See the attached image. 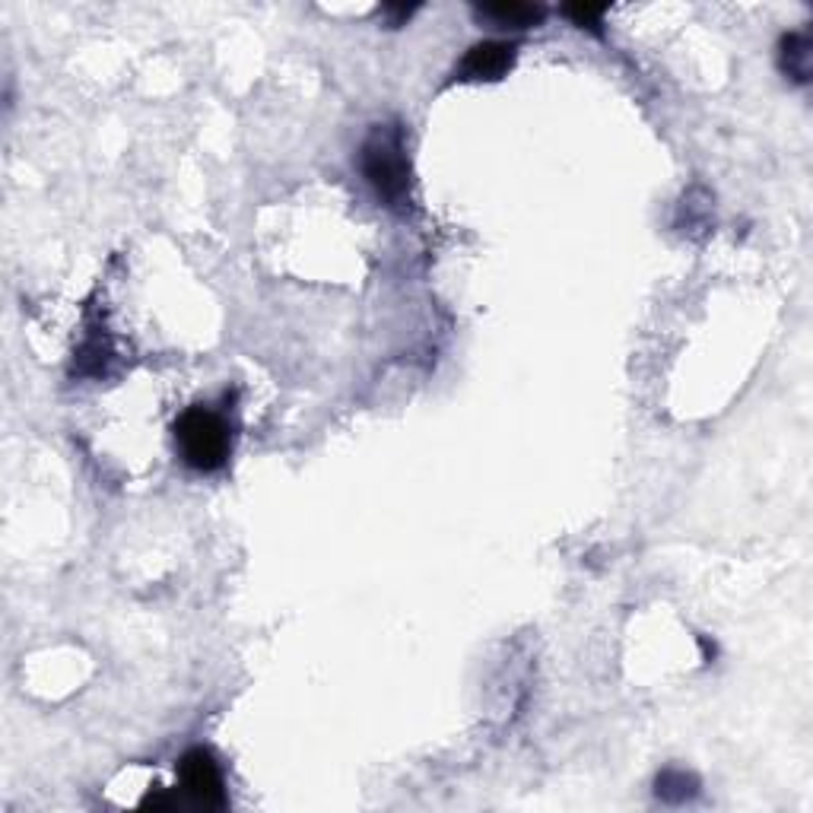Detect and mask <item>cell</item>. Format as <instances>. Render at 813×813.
<instances>
[{
    "mask_svg": "<svg viewBox=\"0 0 813 813\" xmlns=\"http://www.w3.org/2000/svg\"><path fill=\"white\" fill-rule=\"evenodd\" d=\"M515 64V45L512 41L486 39L477 41L467 48V54L461 58L455 79L461 83H496L508 74V67Z\"/></svg>",
    "mask_w": 813,
    "mask_h": 813,
    "instance_id": "cell-4",
    "label": "cell"
},
{
    "mask_svg": "<svg viewBox=\"0 0 813 813\" xmlns=\"http://www.w3.org/2000/svg\"><path fill=\"white\" fill-rule=\"evenodd\" d=\"M359 165L387 207L410 204V159L401 124H375L362 144Z\"/></svg>",
    "mask_w": 813,
    "mask_h": 813,
    "instance_id": "cell-1",
    "label": "cell"
},
{
    "mask_svg": "<svg viewBox=\"0 0 813 813\" xmlns=\"http://www.w3.org/2000/svg\"><path fill=\"white\" fill-rule=\"evenodd\" d=\"M473 13L480 20H490L500 29H531L546 16L541 3H483V7L477 3Z\"/></svg>",
    "mask_w": 813,
    "mask_h": 813,
    "instance_id": "cell-5",
    "label": "cell"
},
{
    "mask_svg": "<svg viewBox=\"0 0 813 813\" xmlns=\"http://www.w3.org/2000/svg\"><path fill=\"white\" fill-rule=\"evenodd\" d=\"M175 445L182 452V461L200 473L220 470L230 458L233 448V435L230 427L220 414L207 410V407H188L178 420H175Z\"/></svg>",
    "mask_w": 813,
    "mask_h": 813,
    "instance_id": "cell-2",
    "label": "cell"
},
{
    "mask_svg": "<svg viewBox=\"0 0 813 813\" xmlns=\"http://www.w3.org/2000/svg\"><path fill=\"white\" fill-rule=\"evenodd\" d=\"M144 808H153V811H175L178 808V798L169 794V791H150L144 798Z\"/></svg>",
    "mask_w": 813,
    "mask_h": 813,
    "instance_id": "cell-10",
    "label": "cell"
},
{
    "mask_svg": "<svg viewBox=\"0 0 813 813\" xmlns=\"http://www.w3.org/2000/svg\"><path fill=\"white\" fill-rule=\"evenodd\" d=\"M417 10H420V3H385L382 7V13H385L391 26H404Z\"/></svg>",
    "mask_w": 813,
    "mask_h": 813,
    "instance_id": "cell-9",
    "label": "cell"
},
{
    "mask_svg": "<svg viewBox=\"0 0 813 813\" xmlns=\"http://www.w3.org/2000/svg\"><path fill=\"white\" fill-rule=\"evenodd\" d=\"M604 13H607V3H566L563 7V16H569L576 26L591 29V33H601Z\"/></svg>",
    "mask_w": 813,
    "mask_h": 813,
    "instance_id": "cell-8",
    "label": "cell"
},
{
    "mask_svg": "<svg viewBox=\"0 0 813 813\" xmlns=\"http://www.w3.org/2000/svg\"><path fill=\"white\" fill-rule=\"evenodd\" d=\"M655 788H658L661 801H667V804H683V801H690V798L697 794L699 781L697 775L683 773V769H664V773L658 775V781H655Z\"/></svg>",
    "mask_w": 813,
    "mask_h": 813,
    "instance_id": "cell-7",
    "label": "cell"
},
{
    "mask_svg": "<svg viewBox=\"0 0 813 813\" xmlns=\"http://www.w3.org/2000/svg\"><path fill=\"white\" fill-rule=\"evenodd\" d=\"M778 67L781 74L798 83H811L813 71V41L808 33H788L778 41Z\"/></svg>",
    "mask_w": 813,
    "mask_h": 813,
    "instance_id": "cell-6",
    "label": "cell"
},
{
    "mask_svg": "<svg viewBox=\"0 0 813 813\" xmlns=\"http://www.w3.org/2000/svg\"><path fill=\"white\" fill-rule=\"evenodd\" d=\"M178 781L185 798L200 811H223L226 808V788H223V773L220 763L210 750L194 747L182 756L178 763Z\"/></svg>",
    "mask_w": 813,
    "mask_h": 813,
    "instance_id": "cell-3",
    "label": "cell"
}]
</instances>
